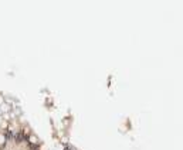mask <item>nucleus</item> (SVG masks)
<instances>
[{
  "label": "nucleus",
  "instance_id": "nucleus-1",
  "mask_svg": "<svg viewBox=\"0 0 183 150\" xmlns=\"http://www.w3.org/2000/svg\"><path fill=\"white\" fill-rule=\"evenodd\" d=\"M0 109H1V112H7V110L10 109V106H9V105L1 104V105H0Z\"/></svg>",
  "mask_w": 183,
  "mask_h": 150
},
{
  "label": "nucleus",
  "instance_id": "nucleus-2",
  "mask_svg": "<svg viewBox=\"0 0 183 150\" xmlns=\"http://www.w3.org/2000/svg\"><path fill=\"white\" fill-rule=\"evenodd\" d=\"M1 121H3V119H1V116H0V125H1Z\"/></svg>",
  "mask_w": 183,
  "mask_h": 150
}]
</instances>
